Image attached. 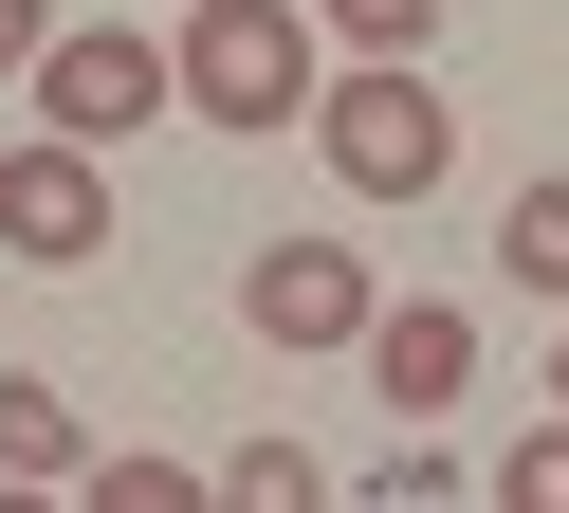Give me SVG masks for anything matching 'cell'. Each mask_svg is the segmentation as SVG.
<instances>
[{
    "mask_svg": "<svg viewBox=\"0 0 569 513\" xmlns=\"http://www.w3.org/2000/svg\"><path fill=\"white\" fill-rule=\"evenodd\" d=\"M312 147H331L349 202H441V183H459V110H441L422 56H349L331 92H312Z\"/></svg>",
    "mask_w": 569,
    "mask_h": 513,
    "instance_id": "obj_1",
    "label": "cell"
},
{
    "mask_svg": "<svg viewBox=\"0 0 569 513\" xmlns=\"http://www.w3.org/2000/svg\"><path fill=\"white\" fill-rule=\"evenodd\" d=\"M312 0H184V110L202 129H312L331 56H312Z\"/></svg>",
    "mask_w": 569,
    "mask_h": 513,
    "instance_id": "obj_2",
    "label": "cell"
},
{
    "mask_svg": "<svg viewBox=\"0 0 569 513\" xmlns=\"http://www.w3.org/2000/svg\"><path fill=\"white\" fill-rule=\"evenodd\" d=\"M166 110H184V37H148V19H56L38 37V129L129 147V129H166Z\"/></svg>",
    "mask_w": 569,
    "mask_h": 513,
    "instance_id": "obj_3",
    "label": "cell"
},
{
    "mask_svg": "<svg viewBox=\"0 0 569 513\" xmlns=\"http://www.w3.org/2000/svg\"><path fill=\"white\" fill-rule=\"evenodd\" d=\"M368 312H386V275L349 239H258L239 256V330L258 349H368Z\"/></svg>",
    "mask_w": 569,
    "mask_h": 513,
    "instance_id": "obj_4",
    "label": "cell"
},
{
    "mask_svg": "<svg viewBox=\"0 0 569 513\" xmlns=\"http://www.w3.org/2000/svg\"><path fill=\"white\" fill-rule=\"evenodd\" d=\"M0 256H111V147H74V129H19L0 147Z\"/></svg>",
    "mask_w": 569,
    "mask_h": 513,
    "instance_id": "obj_5",
    "label": "cell"
},
{
    "mask_svg": "<svg viewBox=\"0 0 569 513\" xmlns=\"http://www.w3.org/2000/svg\"><path fill=\"white\" fill-rule=\"evenodd\" d=\"M368 385H386V422H441V403L478 385V312H441V293H386V312H368Z\"/></svg>",
    "mask_w": 569,
    "mask_h": 513,
    "instance_id": "obj_6",
    "label": "cell"
},
{
    "mask_svg": "<svg viewBox=\"0 0 569 513\" xmlns=\"http://www.w3.org/2000/svg\"><path fill=\"white\" fill-rule=\"evenodd\" d=\"M74 459H92V440H74V403H56L38 366H0V476H38V495H74Z\"/></svg>",
    "mask_w": 569,
    "mask_h": 513,
    "instance_id": "obj_7",
    "label": "cell"
},
{
    "mask_svg": "<svg viewBox=\"0 0 569 513\" xmlns=\"http://www.w3.org/2000/svg\"><path fill=\"white\" fill-rule=\"evenodd\" d=\"M496 275H532V293H551V312H569V165L496 202Z\"/></svg>",
    "mask_w": 569,
    "mask_h": 513,
    "instance_id": "obj_8",
    "label": "cell"
},
{
    "mask_svg": "<svg viewBox=\"0 0 569 513\" xmlns=\"http://www.w3.org/2000/svg\"><path fill=\"white\" fill-rule=\"evenodd\" d=\"M74 495H92V513H184V495H221V476H184V459L129 440V459H74Z\"/></svg>",
    "mask_w": 569,
    "mask_h": 513,
    "instance_id": "obj_9",
    "label": "cell"
},
{
    "mask_svg": "<svg viewBox=\"0 0 569 513\" xmlns=\"http://www.w3.org/2000/svg\"><path fill=\"white\" fill-rule=\"evenodd\" d=\"M221 495H239V513H295V495H331V476H312V440H239Z\"/></svg>",
    "mask_w": 569,
    "mask_h": 513,
    "instance_id": "obj_10",
    "label": "cell"
},
{
    "mask_svg": "<svg viewBox=\"0 0 569 513\" xmlns=\"http://www.w3.org/2000/svg\"><path fill=\"white\" fill-rule=\"evenodd\" d=\"M312 19H331L349 56H422V37H441V0H312Z\"/></svg>",
    "mask_w": 569,
    "mask_h": 513,
    "instance_id": "obj_11",
    "label": "cell"
},
{
    "mask_svg": "<svg viewBox=\"0 0 569 513\" xmlns=\"http://www.w3.org/2000/svg\"><path fill=\"white\" fill-rule=\"evenodd\" d=\"M496 495H515V513H569V403L515 440V459H496Z\"/></svg>",
    "mask_w": 569,
    "mask_h": 513,
    "instance_id": "obj_12",
    "label": "cell"
},
{
    "mask_svg": "<svg viewBox=\"0 0 569 513\" xmlns=\"http://www.w3.org/2000/svg\"><path fill=\"white\" fill-rule=\"evenodd\" d=\"M38 37H56V0H0V73H38Z\"/></svg>",
    "mask_w": 569,
    "mask_h": 513,
    "instance_id": "obj_13",
    "label": "cell"
},
{
    "mask_svg": "<svg viewBox=\"0 0 569 513\" xmlns=\"http://www.w3.org/2000/svg\"><path fill=\"white\" fill-rule=\"evenodd\" d=\"M551 403H569V330H551Z\"/></svg>",
    "mask_w": 569,
    "mask_h": 513,
    "instance_id": "obj_14",
    "label": "cell"
}]
</instances>
